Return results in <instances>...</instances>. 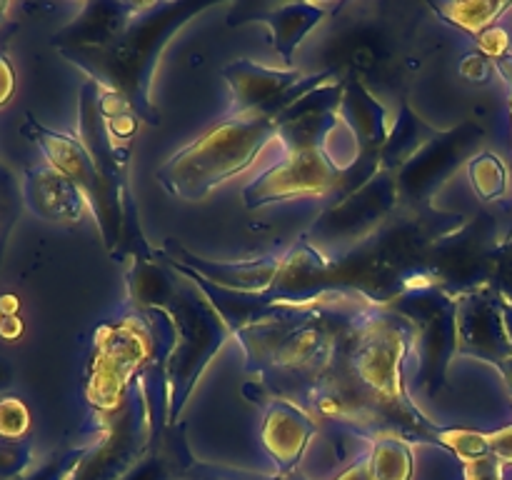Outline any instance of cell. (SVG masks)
Returning a JSON list of instances; mask_svg holds the SVG:
<instances>
[{"instance_id": "7402d4cb", "label": "cell", "mask_w": 512, "mask_h": 480, "mask_svg": "<svg viewBox=\"0 0 512 480\" xmlns=\"http://www.w3.org/2000/svg\"><path fill=\"white\" fill-rule=\"evenodd\" d=\"M333 480H373V475H370L368 455H365L363 460H355L353 465H348V468H345L343 473L335 475Z\"/></svg>"}, {"instance_id": "9c48e42d", "label": "cell", "mask_w": 512, "mask_h": 480, "mask_svg": "<svg viewBox=\"0 0 512 480\" xmlns=\"http://www.w3.org/2000/svg\"><path fill=\"white\" fill-rule=\"evenodd\" d=\"M455 353L478 355L490 363H505L512 355L500 315L490 300L468 295L455 303Z\"/></svg>"}, {"instance_id": "44dd1931", "label": "cell", "mask_w": 512, "mask_h": 480, "mask_svg": "<svg viewBox=\"0 0 512 480\" xmlns=\"http://www.w3.org/2000/svg\"><path fill=\"white\" fill-rule=\"evenodd\" d=\"M15 90V75H13V65L5 55H0V108L13 98Z\"/></svg>"}, {"instance_id": "277c9868", "label": "cell", "mask_w": 512, "mask_h": 480, "mask_svg": "<svg viewBox=\"0 0 512 480\" xmlns=\"http://www.w3.org/2000/svg\"><path fill=\"white\" fill-rule=\"evenodd\" d=\"M23 133L35 140V145L43 150V155L55 170H60L65 178H70L83 190L90 213L95 215V223L100 225V233H103L105 243L110 248L115 243H120V235H123V200H120L118 190L103 178L95 160L85 150V145L80 140H75L73 135L55 133V130L43 128L33 118L25 120Z\"/></svg>"}, {"instance_id": "5b68a950", "label": "cell", "mask_w": 512, "mask_h": 480, "mask_svg": "<svg viewBox=\"0 0 512 480\" xmlns=\"http://www.w3.org/2000/svg\"><path fill=\"white\" fill-rule=\"evenodd\" d=\"M223 78L230 88L228 115H245L258 113V110L288 113L308 95L335 83L338 73L323 70V73L305 75L295 68H268V65L240 58L225 65Z\"/></svg>"}, {"instance_id": "52a82bcc", "label": "cell", "mask_w": 512, "mask_h": 480, "mask_svg": "<svg viewBox=\"0 0 512 480\" xmlns=\"http://www.w3.org/2000/svg\"><path fill=\"white\" fill-rule=\"evenodd\" d=\"M318 433V420L290 398L270 400L260 425V440L275 460V475H293L303 460L305 448Z\"/></svg>"}, {"instance_id": "e0dca14e", "label": "cell", "mask_w": 512, "mask_h": 480, "mask_svg": "<svg viewBox=\"0 0 512 480\" xmlns=\"http://www.w3.org/2000/svg\"><path fill=\"white\" fill-rule=\"evenodd\" d=\"M33 463V443L23 440L0 438V480L23 478L25 470Z\"/></svg>"}, {"instance_id": "9a60e30c", "label": "cell", "mask_w": 512, "mask_h": 480, "mask_svg": "<svg viewBox=\"0 0 512 480\" xmlns=\"http://www.w3.org/2000/svg\"><path fill=\"white\" fill-rule=\"evenodd\" d=\"M468 175H470V180H473V188L480 198L493 200L495 195L503 193L505 170H503V163H500L495 155L483 153V155H478V158L470 160Z\"/></svg>"}, {"instance_id": "8fae6325", "label": "cell", "mask_w": 512, "mask_h": 480, "mask_svg": "<svg viewBox=\"0 0 512 480\" xmlns=\"http://www.w3.org/2000/svg\"><path fill=\"white\" fill-rule=\"evenodd\" d=\"M338 113L343 115L348 128L358 138L363 155L378 158L380 150L388 143L390 130H393L385 105L375 100V95L360 80H348V83H343Z\"/></svg>"}, {"instance_id": "7a4b0ae2", "label": "cell", "mask_w": 512, "mask_h": 480, "mask_svg": "<svg viewBox=\"0 0 512 480\" xmlns=\"http://www.w3.org/2000/svg\"><path fill=\"white\" fill-rule=\"evenodd\" d=\"M288 113L258 110L245 115H225L213 128L205 130L193 143L160 165V185L175 198H208L218 185L243 175L273 148L283 150L280 128Z\"/></svg>"}, {"instance_id": "4fadbf2b", "label": "cell", "mask_w": 512, "mask_h": 480, "mask_svg": "<svg viewBox=\"0 0 512 480\" xmlns=\"http://www.w3.org/2000/svg\"><path fill=\"white\" fill-rule=\"evenodd\" d=\"M368 463L373 480L413 478V450L395 433H378L370 438Z\"/></svg>"}, {"instance_id": "2e32d148", "label": "cell", "mask_w": 512, "mask_h": 480, "mask_svg": "<svg viewBox=\"0 0 512 480\" xmlns=\"http://www.w3.org/2000/svg\"><path fill=\"white\" fill-rule=\"evenodd\" d=\"M30 430V410L15 395H0V438L23 440Z\"/></svg>"}, {"instance_id": "5bb4252c", "label": "cell", "mask_w": 512, "mask_h": 480, "mask_svg": "<svg viewBox=\"0 0 512 480\" xmlns=\"http://www.w3.org/2000/svg\"><path fill=\"white\" fill-rule=\"evenodd\" d=\"M430 8L443 15L448 23L468 30V33H485L495 18L503 13L505 3H483V0H468V3H433Z\"/></svg>"}, {"instance_id": "d6986e66", "label": "cell", "mask_w": 512, "mask_h": 480, "mask_svg": "<svg viewBox=\"0 0 512 480\" xmlns=\"http://www.w3.org/2000/svg\"><path fill=\"white\" fill-rule=\"evenodd\" d=\"M278 478L280 475H258V473H245V470L198 465V468H193V473L183 480H278Z\"/></svg>"}, {"instance_id": "30bf717a", "label": "cell", "mask_w": 512, "mask_h": 480, "mask_svg": "<svg viewBox=\"0 0 512 480\" xmlns=\"http://www.w3.org/2000/svg\"><path fill=\"white\" fill-rule=\"evenodd\" d=\"M465 128H468V125H465ZM465 128L430 138L428 143H425L423 148L395 173L400 198H423L425 193H430V190L435 188V183H440V178H445V175L453 170V165L458 163V158L465 153L470 140H473L463 138Z\"/></svg>"}, {"instance_id": "ac0fdd59", "label": "cell", "mask_w": 512, "mask_h": 480, "mask_svg": "<svg viewBox=\"0 0 512 480\" xmlns=\"http://www.w3.org/2000/svg\"><path fill=\"white\" fill-rule=\"evenodd\" d=\"M15 215H18V183L13 173L0 165V258H3L5 243L13 230Z\"/></svg>"}, {"instance_id": "ffe728a7", "label": "cell", "mask_w": 512, "mask_h": 480, "mask_svg": "<svg viewBox=\"0 0 512 480\" xmlns=\"http://www.w3.org/2000/svg\"><path fill=\"white\" fill-rule=\"evenodd\" d=\"M480 48L488 55H493V58H500L505 48H508V35L500 28H488L485 33H480Z\"/></svg>"}, {"instance_id": "ba28073f", "label": "cell", "mask_w": 512, "mask_h": 480, "mask_svg": "<svg viewBox=\"0 0 512 480\" xmlns=\"http://www.w3.org/2000/svg\"><path fill=\"white\" fill-rule=\"evenodd\" d=\"M20 195L30 213L48 223L78 225L88 210L83 190L50 163H40L25 170Z\"/></svg>"}, {"instance_id": "6da1fadb", "label": "cell", "mask_w": 512, "mask_h": 480, "mask_svg": "<svg viewBox=\"0 0 512 480\" xmlns=\"http://www.w3.org/2000/svg\"><path fill=\"white\" fill-rule=\"evenodd\" d=\"M215 5L213 0L85 3L83 13L55 35L53 45L103 93L123 100L145 123L158 125L160 113L153 108L150 88L160 55L178 30Z\"/></svg>"}, {"instance_id": "3957f363", "label": "cell", "mask_w": 512, "mask_h": 480, "mask_svg": "<svg viewBox=\"0 0 512 480\" xmlns=\"http://www.w3.org/2000/svg\"><path fill=\"white\" fill-rule=\"evenodd\" d=\"M175 310L170 315V325L175 333V348L168 355V420L178 418L185 398L193 390L195 380L205 370L215 353L230 338V323L218 313L213 303L200 295H188L180 300L178 290L173 295Z\"/></svg>"}, {"instance_id": "8992f818", "label": "cell", "mask_w": 512, "mask_h": 480, "mask_svg": "<svg viewBox=\"0 0 512 480\" xmlns=\"http://www.w3.org/2000/svg\"><path fill=\"white\" fill-rule=\"evenodd\" d=\"M148 350V335L143 333L135 318H125L123 323L108 325L100 333L98 350H95L93 378H90V403L98 408H113L128 385V378L140 365V358Z\"/></svg>"}, {"instance_id": "7c38bea8", "label": "cell", "mask_w": 512, "mask_h": 480, "mask_svg": "<svg viewBox=\"0 0 512 480\" xmlns=\"http://www.w3.org/2000/svg\"><path fill=\"white\" fill-rule=\"evenodd\" d=\"M343 8L340 3H283L268 13L258 15V23L270 30L275 53L283 58L285 68L295 65V50L305 40V35L318 28L328 15L338 13Z\"/></svg>"}]
</instances>
